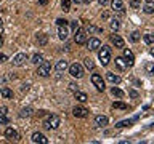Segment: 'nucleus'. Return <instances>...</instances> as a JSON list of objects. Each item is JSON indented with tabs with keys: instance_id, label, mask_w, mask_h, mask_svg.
<instances>
[{
	"instance_id": "1",
	"label": "nucleus",
	"mask_w": 154,
	"mask_h": 144,
	"mask_svg": "<svg viewBox=\"0 0 154 144\" xmlns=\"http://www.w3.org/2000/svg\"><path fill=\"white\" fill-rule=\"evenodd\" d=\"M60 123H61L60 117L53 114V115H48L47 120L43 122V128H45V130H56L58 127H60Z\"/></svg>"
},
{
	"instance_id": "2",
	"label": "nucleus",
	"mask_w": 154,
	"mask_h": 144,
	"mask_svg": "<svg viewBox=\"0 0 154 144\" xmlns=\"http://www.w3.org/2000/svg\"><path fill=\"white\" fill-rule=\"evenodd\" d=\"M98 59L103 66H108L109 61H111V48L109 46H100V51H98Z\"/></svg>"
},
{
	"instance_id": "3",
	"label": "nucleus",
	"mask_w": 154,
	"mask_h": 144,
	"mask_svg": "<svg viewBox=\"0 0 154 144\" xmlns=\"http://www.w3.org/2000/svg\"><path fill=\"white\" fill-rule=\"evenodd\" d=\"M88 40V35H87V31L85 29H77V31L74 32V42L77 43V45H84V43Z\"/></svg>"
},
{
	"instance_id": "4",
	"label": "nucleus",
	"mask_w": 154,
	"mask_h": 144,
	"mask_svg": "<svg viewBox=\"0 0 154 144\" xmlns=\"http://www.w3.org/2000/svg\"><path fill=\"white\" fill-rule=\"evenodd\" d=\"M69 74L74 77V79H80V77L84 75V67H82V64H79V62H74V64L69 66Z\"/></svg>"
},
{
	"instance_id": "5",
	"label": "nucleus",
	"mask_w": 154,
	"mask_h": 144,
	"mask_svg": "<svg viewBox=\"0 0 154 144\" xmlns=\"http://www.w3.org/2000/svg\"><path fill=\"white\" fill-rule=\"evenodd\" d=\"M51 72V64L47 61H42L40 64H38V69H37V74L40 77H48Z\"/></svg>"
},
{
	"instance_id": "6",
	"label": "nucleus",
	"mask_w": 154,
	"mask_h": 144,
	"mask_svg": "<svg viewBox=\"0 0 154 144\" xmlns=\"http://www.w3.org/2000/svg\"><path fill=\"white\" fill-rule=\"evenodd\" d=\"M72 114H74V117H77V118H85V117H88V109L84 107V106H75L74 110H72Z\"/></svg>"
},
{
	"instance_id": "7",
	"label": "nucleus",
	"mask_w": 154,
	"mask_h": 144,
	"mask_svg": "<svg viewBox=\"0 0 154 144\" xmlns=\"http://www.w3.org/2000/svg\"><path fill=\"white\" fill-rule=\"evenodd\" d=\"M91 83L96 86V90H98V91H104V88H106L103 79H101V75H98V74H93V75H91Z\"/></svg>"
},
{
	"instance_id": "8",
	"label": "nucleus",
	"mask_w": 154,
	"mask_h": 144,
	"mask_svg": "<svg viewBox=\"0 0 154 144\" xmlns=\"http://www.w3.org/2000/svg\"><path fill=\"white\" fill-rule=\"evenodd\" d=\"M5 138H7L8 141H19V133L14 128L8 127L7 130H5Z\"/></svg>"
},
{
	"instance_id": "9",
	"label": "nucleus",
	"mask_w": 154,
	"mask_h": 144,
	"mask_svg": "<svg viewBox=\"0 0 154 144\" xmlns=\"http://www.w3.org/2000/svg\"><path fill=\"white\" fill-rule=\"evenodd\" d=\"M124 59L127 61V66L132 67L135 64V56H133V51L128 50V48H124Z\"/></svg>"
},
{
	"instance_id": "10",
	"label": "nucleus",
	"mask_w": 154,
	"mask_h": 144,
	"mask_svg": "<svg viewBox=\"0 0 154 144\" xmlns=\"http://www.w3.org/2000/svg\"><path fill=\"white\" fill-rule=\"evenodd\" d=\"M87 46H88V50L90 51H95V50H98V48L101 46V42H100V38H96V37H91L90 40H87Z\"/></svg>"
},
{
	"instance_id": "11",
	"label": "nucleus",
	"mask_w": 154,
	"mask_h": 144,
	"mask_svg": "<svg viewBox=\"0 0 154 144\" xmlns=\"http://www.w3.org/2000/svg\"><path fill=\"white\" fill-rule=\"evenodd\" d=\"M31 139H32V142H35V144H48V139H47L45 136H43L42 133H38V131L32 133Z\"/></svg>"
},
{
	"instance_id": "12",
	"label": "nucleus",
	"mask_w": 154,
	"mask_h": 144,
	"mask_svg": "<svg viewBox=\"0 0 154 144\" xmlns=\"http://www.w3.org/2000/svg\"><path fill=\"white\" fill-rule=\"evenodd\" d=\"M26 59H27V55H26V53H18V55L13 58V66H23Z\"/></svg>"
},
{
	"instance_id": "13",
	"label": "nucleus",
	"mask_w": 154,
	"mask_h": 144,
	"mask_svg": "<svg viewBox=\"0 0 154 144\" xmlns=\"http://www.w3.org/2000/svg\"><path fill=\"white\" fill-rule=\"evenodd\" d=\"M67 35H69V31H67L66 26H58V37L61 38V40H66Z\"/></svg>"
},
{
	"instance_id": "14",
	"label": "nucleus",
	"mask_w": 154,
	"mask_h": 144,
	"mask_svg": "<svg viewBox=\"0 0 154 144\" xmlns=\"http://www.w3.org/2000/svg\"><path fill=\"white\" fill-rule=\"evenodd\" d=\"M116 66H117L120 70H125L128 67L127 66V61L124 59V56H117V58H116Z\"/></svg>"
},
{
	"instance_id": "15",
	"label": "nucleus",
	"mask_w": 154,
	"mask_h": 144,
	"mask_svg": "<svg viewBox=\"0 0 154 144\" xmlns=\"http://www.w3.org/2000/svg\"><path fill=\"white\" fill-rule=\"evenodd\" d=\"M74 94H75V99L79 101V103H87L88 101V96H87V93H84V91H74Z\"/></svg>"
},
{
	"instance_id": "16",
	"label": "nucleus",
	"mask_w": 154,
	"mask_h": 144,
	"mask_svg": "<svg viewBox=\"0 0 154 144\" xmlns=\"http://www.w3.org/2000/svg\"><path fill=\"white\" fill-rule=\"evenodd\" d=\"M111 40H112L116 48H124V38L120 35H112V37H111Z\"/></svg>"
},
{
	"instance_id": "17",
	"label": "nucleus",
	"mask_w": 154,
	"mask_h": 144,
	"mask_svg": "<svg viewBox=\"0 0 154 144\" xmlns=\"http://www.w3.org/2000/svg\"><path fill=\"white\" fill-rule=\"evenodd\" d=\"M106 77H108V80L111 82V83H114V85L120 83V77H119L117 74H114V72H108V74H106Z\"/></svg>"
},
{
	"instance_id": "18",
	"label": "nucleus",
	"mask_w": 154,
	"mask_h": 144,
	"mask_svg": "<svg viewBox=\"0 0 154 144\" xmlns=\"http://www.w3.org/2000/svg\"><path fill=\"white\" fill-rule=\"evenodd\" d=\"M95 123L98 125V127H106V125H108V117H104V115H96Z\"/></svg>"
},
{
	"instance_id": "19",
	"label": "nucleus",
	"mask_w": 154,
	"mask_h": 144,
	"mask_svg": "<svg viewBox=\"0 0 154 144\" xmlns=\"http://www.w3.org/2000/svg\"><path fill=\"white\" fill-rule=\"evenodd\" d=\"M0 94H2L5 99H11V98H13V91L10 90L8 86H3V88L0 90Z\"/></svg>"
},
{
	"instance_id": "20",
	"label": "nucleus",
	"mask_w": 154,
	"mask_h": 144,
	"mask_svg": "<svg viewBox=\"0 0 154 144\" xmlns=\"http://www.w3.org/2000/svg\"><path fill=\"white\" fill-rule=\"evenodd\" d=\"M55 69H56L58 74H63V72H64V70L67 69V62H66V61H58Z\"/></svg>"
},
{
	"instance_id": "21",
	"label": "nucleus",
	"mask_w": 154,
	"mask_h": 144,
	"mask_svg": "<svg viewBox=\"0 0 154 144\" xmlns=\"http://www.w3.org/2000/svg\"><path fill=\"white\" fill-rule=\"evenodd\" d=\"M111 7H112V10H116V11H120V10H124V3H122V0H112V2H111Z\"/></svg>"
},
{
	"instance_id": "22",
	"label": "nucleus",
	"mask_w": 154,
	"mask_h": 144,
	"mask_svg": "<svg viewBox=\"0 0 154 144\" xmlns=\"http://www.w3.org/2000/svg\"><path fill=\"white\" fill-rule=\"evenodd\" d=\"M112 107H114V109H122V110H128V106H127V104H124V103H120V101H116V103L112 104Z\"/></svg>"
},
{
	"instance_id": "23",
	"label": "nucleus",
	"mask_w": 154,
	"mask_h": 144,
	"mask_svg": "<svg viewBox=\"0 0 154 144\" xmlns=\"http://www.w3.org/2000/svg\"><path fill=\"white\" fill-rule=\"evenodd\" d=\"M32 115V107H26L19 112V117H31Z\"/></svg>"
},
{
	"instance_id": "24",
	"label": "nucleus",
	"mask_w": 154,
	"mask_h": 144,
	"mask_svg": "<svg viewBox=\"0 0 154 144\" xmlns=\"http://www.w3.org/2000/svg\"><path fill=\"white\" fill-rule=\"evenodd\" d=\"M42 61H43V56L40 55V53H35V55L32 56V62H34V64H40Z\"/></svg>"
},
{
	"instance_id": "25",
	"label": "nucleus",
	"mask_w": 154,
	"mask_h": 144,
	"mask_svg": "<svg viewBox=\"0 0 154 144\" xmlns=\"http://www.w3.org/2000/svg\"><path fill=\"white\" fill-rule=\"evenodd\" d=\"M61 7L64 11H71V0H61Z\"/></svg>"
},
{
	"instance_id": "26",
	"label": "nucleus",
	"mask_w": 154,
	"mask_h": 144,
	"mask_svg": "<svg viewBox=\"0 0 154 144\" xmlns=\"http://www.w3.org/2000/svg\"><path fill=\"white\" fill-rule=\"evenodd\" d=\"M84 61H85V67H87V69H90V70H93V69H95V62L91 61L90 58H85Z\"/></svg>"
},
{
	"instance_id": "27",
	"label": "nucleus",
	"mask_w": 154,
	"mask_h": 144,
	"mask_svg": "<svg viewBox=\"0 0 154 144\" xmlns=\"http://www.w3.org/2000/svg\"><path fill=\"white\" fill-rule=\"evenodd\" d=\"M132 125V120H122V122H119L116 127L117 128H125V127H130Z\"/></svg>"
},
{
	"instance_id": "28",
	"label": "nucleus",
	"mask_w": 154,
	"mask_h": 144,
	"mask_svg": "<svg viewBox=\"0 0 154 144\" xmlns=\"http://www.w3.org/2000/svg\"><path fill=\"white\" fill-rule=\"evenodd\" d=\"M111 93H112L114 96H117V98H122V96H124V91L120 90V88H116V86L111 90Z\"/></svg>"
},
{
	"instance_id": "29",
	"label": "nucleus",
	"mask_w": 154,
	"mask_h": 144,
	"mask_svg": "<svg viewBox=\"0 0 154 144\" xmlns=\"http://www.w3.org/2000/svg\"><path fill=\"white\" fill-rule=\"evenodd\" d=\"M144 42H146L148 45H152L154 43V35L152 34H146V35H144Z\"/></svg>"
},
{
	"instance_id": "30",
	"label": "nucleus",
	"mask_w": 154,
	"mask_h": 144,
	"mask_svg": "<svg viewBox=\"0 0 154 144\" xmlns=\"http://www.w3.org/2000/svg\"><path fill=\"white\" fill-rule=\"evenodd\" d=\"M38 43H40V45H45L47 43V40H48V37H47V34H40V35H38Z\"/></svg>"
},
{
	"instance_id": "31",
	"label": "nucleus",
	"mask_w": 154,
	"mask_h": 144,
	"mask_svg": "<svg viewBox=\"0 0 154 144\" xmlns=\"http://www.w3.org/2000/svg\"><path fill=\"white\" fill-rule=\"evenodd\" d=\"M8 122H10V118L7 117V114H0V123H2V125H8Z\"/></svg>"
},
{
	"instance_id": "32",
	"label": "nucleus",
	"mask_w": 154,
	"mask_h": 144,
	"mask_svg": "<svg viewBox=\"0 0 154 144\" xmlns=\"http://www.w3.org/2000/svg\"><path fill=\"white\" fill-rule=\"evenodd\" d=\"M143 11H144V13H146V14H151V13L154 11V7H152V5H149V3H148V5H146V7H144V8H143Z\"/></svg>"
},
{
	"instance_id": "33",
	"label": "nucleus",
	"mask_w": 154,
	"mask_h": 144,
	"mask_svg": "<svg viewBox=\"0 0 154 144\" xmlns=\"http://www.w3.org/2000/svg\"><path fill=\"white\" fill-rule=\"evenodd\" d=\"M130 40H132V42H138V40H140V32H137V31L132 32V35H130Z\"/></svg>"
},
{
	"instance_id": "34",
	"label": "nucleus",
	"mask_w": 154,
	"mask_h": 144,
	"mask_svg": "<svg viewBox=\"0 0 154 144\" xmlns=\"http://www.w3.org/2000/svg\"><path fill=\"white\" fill-rule=\"evenodd\" d=\"M111 29H112V31H117L119 29V21L117 19H112V21H111Z\"/></svg>"
},
{
	"instance_id": "35",
	"label": "nucleus",
	"mask_w": 154,
	"mask_h": 144,
	"mask_svg": "<svg viewBox=\"0 0 154 144\" xmlns=\"http://www.w3.org/2000/svg\"><path fill=\"white\" fill-rule=\"evenodd\" d=\"M130 7L135 8V10L140 8V0H132V2H130Z\"/></svg>"
},
{
	"instance_id": "36",
	"label": "nucleus",
	"mask_w": 154,
	"mask_h": 144,
	"mask_svg": "<svg viewBox=\"0 0 154 144\" xmlns=\"http://www.w3.org/2000/svg\"><path fill=\"white\" fill-rule=\"evenodd\" d=\"M56 24H58V26H66L67 21H66V19H63V18H60V19H56Z\"/></svg>"
},
{
	"instance_id": "37",
	"label": "nucleus",
	"mask_w": 154,
	"mask_h": 144,
	"mask_svg": "<svg viewBox=\"0 0 154 144\" xmlns=\"http://www.w3.org/2000/svg\"><path fill=\"white\" fill-rule=\"evenodd\" d=\"M71 27H72V31L75 32L77 29H79V22H77V21H72V22H71Z\"/></svg>"
},
{
	"instance_id": "38",
	"label": "nucleus",
	"mask_w": 154,
	"mask_h": 144,
	"mask_svg": "<svg viewBox=\"0 0 154 144\" xmlns=\"http://www.w3.org/2000/svg\"><path fill=\"white\" fill-rule=\"evenodd\" d=\"M69 90H71V91H77V90H79V86H77L74 82H72V83H69Z\"/></svg>"
},
{
	"instance_id": "39",
	"label": "nucleus",
	"mask_w": 154,
	"mask_h": 144,
	"mask_svg": "<svg viewBox=\"0 0 154 144\" xmlns=\"http://www.w3.org/2000/svg\"><path fill=\"white\" fill-rule=\"evenodd\" d=\"M146 70H148V74H152V62H148Z\"/></svg>"
},
{
	"instance_id": "40",
	"label": "nucleus",
	"mask_w": 154,
	"mask_h": 144,
	"mask_svg": "<svg viewBox=\"0 0 154 144\" xmlns=\"http://www.w3.org/2000/svg\"><path fill=\"white\" fill-rule=\"evenodd\" d=\"M7 61V55H3V53H0V62H5Z\"/></svg>"
},
{
	"instance_id": "41",
	"label": "nucleus",
	"mask_w": 154,
	"mask_h": 144,
	"mask_svg": "<svg viewBox=\"0 0 154 144\" xmlns=\"http://www.w3.org/2000/svg\"><path fill=\"white\" fill-rule=\"evenodd\" d=\"M87 31H88V32H95L96 27H95V26H88V27H87Z\"/></svg>"
},
{
	"instance_id": "42",
	"label": "nucleus",
	"mask_w": 154,
	"mask_h": 144,
	"mask_svg": "<svg viewBox=\"0 0 154 144\" xmlns=\"http://www.w3.org/2000/svg\"><path fill=\"white\" fill-rule=\"evenodd\" d=\"M7 110H8L7 107H2V109H0V114H7Z\"/></svg>"
},
{
	"instance_id": "43",
	"label": "nucleus",
	"mask_w": 154,
	"mask_h": 144,
	"mask_svg": "<svg viewBox=\"0 0 154 144\" xmlns=\"http://www.w3.org/2000/svg\"><path fill=\"white\" fill-rule=\"evenodd\" d=\"M130 96H132V98H137V96H138V94H137V93H135V91H130Z\"/></svg>"
},
{
	"instance_id": "44",
	"label": "nucleus",
	"mask_w": 154,
	"mask_h": 144,
	"mask_svg": "<svg viewBox=\"0 0 154 144\" xmlns=\"http://www.w3.org/2000/svg\"><path fill=\"white\" fill-rule=\"evenodd\" d=\"M98 2H100L101 5H106V3H108V0H98Z\"/></svg>"
},
{
	"instance_id": "45",
	"label": "nucleus",
	"mask_w": 154,
	"mask_h": 144,
	"mask_svg": "<svg viewBox=\"0 0 154 144\" xmlns=\"http://www.w3.org/2000/svg\"><path fill=\"white\" fill-rule=\"evenodd\" d=\"M38 3H40V5H47V0H38Z\"/></svg>"
},
{
	"instance_id": "46",
	"label": "nucleus",
	"mask_w": 154,
	"mask_h": 144,
	"mask_svg": "<svg viewBox=\"0 0 154 144\" xmlns=\"http://www.w3.org/2000/svg\"><path fill=\"white\" fill-rule=\"evenodd\" d=\"M71 2H74V3H82V0H71Z\"/></svg>"
},
{
	"instance_id": "47",
	"label": "nucleus",
	"mask_w": 154,
	"mask_h": 144,
	"mask_svg": "<svg viewBox=\"0 0 154 144\" xmlns=\"http://www.w3.org/2000/svg\"><path fill=\"white\" fill-rule=\"evenodd\" d=\"M146 3H149V5H152V3H154V0H146Z\"/></svg>"
},
{
	"instance_id": "48",
	"label": "nucleus",
	"mask_w": 154,
	"mask_h": 144,
	"mask_svg": "<svg viewBox=\"0 0 154 144\" xmlns=\"http://www.w3.org/2000/svg\"><path fill=\"white\" fill-rule=\"evenodd\" d=\"M3 34V27H2V24H0V35Z\"/></svg>"
},
{
	"instance_id": "49",
	"label": "nucleus",
	"mask_w": 154,
	"mask_h": 144,
	"mask_svg": "<svg viewBox=\"0 0 154 144\" xmlns=\"http://www.w3.org/2000/svg\"><path fill=\"white\" fill-rule=\"evenodd\" d=\"M2 45H3V40H2V37H0V48H2Z\"/></svg>"
},
{
	"instance_id": "50",
	"label": "nucleus",
	"mask_w": 154,
	"mask_h": 144,
	"mask_svg": "<svg viewBox=\"0 0 154 144\" xmlns=\"http://www.w3.org/2000/svg\"><path fill=\"white\" fill-rule=\"evenodd\" d=\"M82 2H84V3H90L91 0H82Z\"/></svg>"
},
{
	"instance_id": "51",
	"label": "nucleus",
	"mask_w": 154,
	"mask_h": 144,
	"mask_svg": "<svg viewBox=\"0 0 154 144\" xmlns=\"http://www.w3.org/2000/svg\"><path fill=\"white\" fill-rule=\"evenodd\" d=\"M0 24H2V19H0Z\"/></svg>"
}]
</instances>
